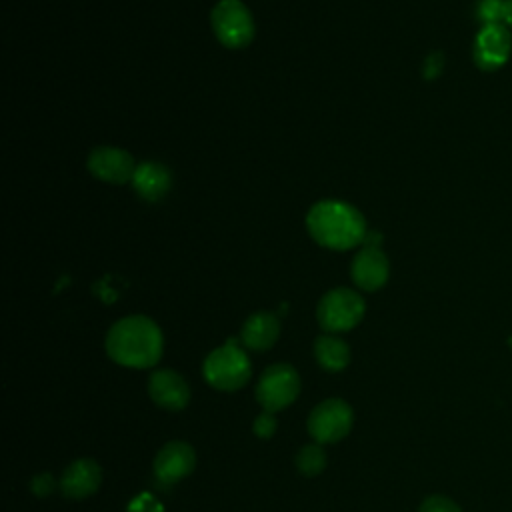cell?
<instances>
[{"mask_svg": "<svg viewBox=\"0 0 512 512\" xmlns=\"http://www.w3.org/2000/svg\"><path fill=\"white\" fill-rule=\"evenodd\" d=\"M196 466L194 448L182 440L164 444L154 458V476L162 484H174L186 478Z\"/></svg>", "mask_w": 512, "mask_h": 512, "instance_id": "10", "label": "cell"}, {"mask_svg": "<svg viewBox=\"0 0 512 512\" xmlns=\"http://www.w3.org/2000/svg\"><path fill=\"white\" fill-rule=\"evenodd\" d=\"M162 348V330L152 318L142 314L120 318L106 334L108 356L128 368L154 366L162 356Z\"/></svg>", "mask_w": 512, "mask_h": 512, "instance_id": "1", "label": "cell"}, {"mask_svg": "<svg viewBox=\"0 0 512 512\" xmlns=\"http://www.w3.org/2000/svg\"><path fill=\"white\" fill-rule=\"evenodd\" d=\"M88 172L108 184H124L132 180L136 170L134 158L116 146H98L88 156Z\"/></svg>", "mask_w": 512, "mask_h": 512, "instance_id": "9", "label": "cell"}, {"mask_svg": "<svg viewBox=\"0 0 512 512\" xmlns=\"http://www.w3.org/2000/svg\"><path fill=\"white\" fill-rule=\"evenodd\" d=\"M442 68H444V58H442V54H440V52H432V54L424 60V68H422L424 78H436V76L442 72Z\"/></svg>", "mask_w": 512, "mask_h": 512, "instance_id": "22", "label": "cell"}, {"mask_svg": "<svg viewBox=\"0 0 512 512\" xmlns=\"http://www.w3.org/2000/svg\"><path fill=\"white\" fill-rule=\"evenodd\" d=\"M354 422L352 408L342 398H328L316 404L308 416V432L318 444L342 440Z\"/></svg>", "mask_w": 512, "mask_h": 512, "instance_id": "7", "label": "cell"}, {"mask_svg": "<svg viewBox=\"0 0 512 512\" xmlns=\"http://www.w3.org/2000/svg\"><path fill=\"white\" fill-rule=\"evenodd\" d=\"M210 22L218 42L234 50L248 46L256 32L254 18L240 0H220L212 8Z\"/></svg>", "mask_w": 512, "mask_h": 512, "instance_id": "5", "label": "cell"}, {"mask_svg": "<svg viewBox=\"0 0 512 512\" xmlns=\"http://www.w3.org/2000/svg\"><path fill=\"white\" fill-rule=\"evenodd\" d=\"M252 428H254V434H256V436H260V438H270V436L276 432V418H274V414L264 410L262 414L256 416Z\"/></svg>", "mask_w": 512, "mask_h": 512, "instance_id": "20", "label": "cell"}, {"mask_svg": "<svg viewBox=\"0 0 512 512\" xmlns=\"http://www.w3.org/2000/svg\"><path fill=\"white\" fill-rule=\"evenodd\" d=\"M102 482L100 466L90 458H80L70 462L60 478V490L66 498L82 500L98 490Z\"/></svg>", "mask_w": 512, "mask_h": 512, "instance_id": "13", "label": "cell"}, {"mask_svg": "<svg viewBox=\"0 0 512 512\" xmlns=\"http://www.w3.org/2000/svg\"><path fill=\"white\" fill-rule=\"evenodd\" d=\"M130 512H162V506L150 494H140L130 504Z\"/></svg>", "mask_w": 512, "mask_h": 512, "instance_id": "21", "label": "cell"}, {"mask_svg": "<svg viewBox=\"0 0 512 512\" xmlns=\"http://www.w3.org/2000/svg\"><path fill=\"white\" fill-rule=\"evenodd\" d=\"M300 394V376L290 364L268 366L256 384V400L266 412H278L290 406Z\"/></svg>", "mask_w": 512, "mask_h": 512, "instance_id": "6", "label": "cell"}, {"mask_svg": "<svg viewBox=\"0 0 512 512\" xmlns=\"http://www.w3.org/2000/svg\"><path fill=\"white\" fill-rule=\"evenodd\" d=\"M504 12H506V0H478L474 10L476 20L482 26L504 24Z\"/></svg>", "mask_w": 512, "mask_h": 512, "instance_id": "18", "label": "cell"}, {"mask_svg": "<svg viewBox=\"0 0 512 512\" xmlns=\"http://www.w3.org/2000/svg\"><path fill=\"white\" fill-rule=\"evenodd\" d=\"M148 392L154 404L166 410H182L190 400L188 382L174 370L160 368L150 374Z\"/></svg>", "mask_w": 512, "mask_h": 512, "instance_id": "12", "label": "cell"}, {"mask_svg": "<svg viewBox=\"0 0 512 512\" xmlns=\"http://www.w3.org/2000/svg\"><path fill=\"white\" fill-rule=\"evenodd\" d=\"M512 54V34L506 24L480 26L472 42V60L484 72L502 68Z\"/></svg>", "mask_w": 512, "mask_h": 512, "instance_id": "8", "label": "cell"}, {"mask_svg": "<svg viewBox=\"0 0 512 512\" xmlns=\"http://www.w3.org/2000/svg\"><path fill=\"white\" fill-rule=\"evenodd\" d=\"M280 334V322L272 312H254L242 326L240 340L246 348L262 352L274 346Z\"/></svg>", "mask_w": 512, "mask_h": 512, "instance_id": "15", "label": "cell"}, {"mask_svg": "<svg viewBox=\"0 0 512 512\" xmlns=\"http://www.w3.org/2000/svg\"><path fill=\"white\" fill-rule=\"evenodd\" d=\"M30 488H32V492H34L36 496H46V494H50L52 488H54V478H52L50 474H40V476L32 478Z\"/></svg>", "mask_w": 512, "mask_h": 512, "instance_id": "23", "label": "cell"}, {"mask_svg": "<svg viewBox=\"0 0 512 512\" xmlns=\"http://www.w3.org/2000/svg\"><path fill=\"white\" fill-rule=\"evenodd\" d=\"M314 356L324 370L340 372L350 362V348L342 338L334 334H322L314 340Z\"/></svg>", "mask_w": 512, "mask_h": 512, "instance_id": "16", "label": "cell"}, {"mask_svg": "<svg viewBox=\"0 0 512 512\" xmlns=\"http://www.w3.org/2000/svg\"><path fill=\"white\" fill-rule=\"evenodd\" d=\"M202 374L212 388L232 392L242 388L250 380L252 370L246 352L236 346L234 338H230L226 344L214 348L206 356Z\"/></svg>", "mask_w": 512, "mask_h": 512, "instance_id": "3", "label": "cell"}, {"mask_svg": "<svg viewBox=\"0 0 512 512\" xmlns=\"http://www.w3.org/2000/svg\"><path fill=\"white\" fill-rule=\"evenodd\" d=\"M504 24L512 28V0H506V12H504Z\"/></svg>", "mask_w": 512, "mask_h": 512, "instance_id": "24", "label": "cell"}, {"mask_svg": "<svg viewBox=\"0 0 512 512\" xmlns=\"http://www.w3.org/2000/svg\"><path fill=\"white\" fill-rule=\"evenodd\" d=\"M296 468L304 476H316L326 468V452L320 444H306L296 454Z\"/></svg>", "mask_w": 512, "mask_h": 512, "instance_id": "17", "label": "cell"}, {"mask_svg": "<svg viewBox=\"0 0 512 512\" xmlns=\"http://www.w3.org/2000/svg\"><path fill=\"white\" fill-rule=\"evenodd\" d=\"M364 312L366 304L358 292L350 288H332L320 298L316 320L328 334H338L352 330L362 320Z\"/></svg>", "mask_w": 512, "mask_h": 512, "instance_id": "4", "label": "cell"}, {"mask_svg": "<svg viewBox=\"0 0 512 512\" xmlns=\"http://www.w3.org/2000/svg\"><path fill=\"white\" fill-rule=\"evenodd\" d=\"M390 264L386 254L380 250V246H368L360 248L352 260L350 276L354 284L366 292H374L382 288L388 280Z\"/></svg>", "mask_w": 512, "mask_h": 512, "instance_id": "11", "label": "cell"}, {"mask_svg": "<svg viewBox=\"0 0 512 512\" xmlns=\"http://www.w3.org/2000/svg\"><path fill=\"white\" fill-rule=\"evenodd\" d=\"M132 188L134 192L148 202H156L166 196L172 184V176L164 164L158 162H142L136 164V170L132 174Z\"/></svg>", "mask_w": 512, "mask_h": 512, "instance_id": "14", "label": "cell"}, {"mask_svg": "<svg viewBox=\"0 0 512 512\" xmlns=\"http://www.w3.org/2000/svg\"><path fill=\"white\" fill-rule=\"evenodd\" d=\"M306 228L314 242L330 250H350L366 240L364 216L342 200H320L306 214Z\"/></svg>", "mask_w": 512, "mask_h": 512, "instance_id": "2", "label": "cell"}, {"mask_svg": "<svg viewBox=\"0 0 512 512\" xmlns=\"http://www.w3.org/2000/svg\"><path fill=\"white\" fill-rule=\"evenodd\" d=\"M418 512H462L460 506L450 500L448 496L442 494H432L428 498H424V502L420 504Z\"/></svg>", "mask_w": 512, "mask_h": 512, "instance_id": "19", "label": "cell"}]
</instances>
